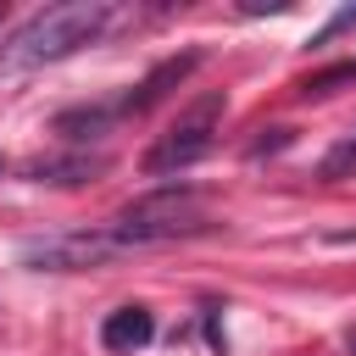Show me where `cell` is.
Wrapping results in <instances>:
<instances>
[{
    "label": "cell",
    "mask_w": 356,
    "mask_h": 356,
    "mask_svg": "<svg viewBox=\"0 0 356 356\" xmlns=\"http://www.w3.org/2000/svg\"><path fill=\"white\" fill-rule=\"evenodd\" d=\"M117 22H122V6H111V0H61V6H44V11H33L22 28H11L0 39V78L50 67V61L95 44Z\"/></svg>",
    "instance_id": "cell-1"
},
{
    "label": "cell",
    "mask_w": 356,
    "mask_h": 356,
    "mask_svg": "<svg viewBox=\"0 0 356 356\" xmlns=\"http://www.w3.org/2000/svg\"><path fill=\"white\" fill-rule=\"evenodd\" d=\"M106 228L117 234V245H122V250H145V245H167V239L206 234V228H211V217H206L200 195L178 184V189H156V195L128 200Z\"/></svg>",
    "instance_id": "cell-2"
},
{
    "label": "cell",
    "mask_w": 356,
    "mask_h": 356,
    "mask_svg": "<svg viewBox=\"0 0 356 356\" xmlns=\"http://www.w3.org/2000/svg\"><path fill=\"white\" fill-rule=\"evenodd\" d=\"M222 111H228L222 89H206V95H195V100L178 111V122H172V128H167V134L150 145V156H145V172H150V178H167V172H184V167H195V161L211 150Z\"/></svg>",
    "instance_id": "cell-3"
},
{
    "label": "cell",
    "mask_w": 356,
    "mask_h": 356,
    "mask_svg": "<svg viewBox=\"0 0 356 356\" xmlns=\"http://www.w3.org/2000/svg\"><path fill=\"white\" fill-rule=\"evenodd\" d=\"M117 256H128V250L117 245L111 228L56 234V239H39V245L22 250V261H33V267H44V273H83V267H106V261H117Z\"/></svg>",
    "instance_id": "cell-4"
},
{
    "label": "cell",
    "mask_w": 356,
    "mask_h": 356,
    "mask_svg": "<svg viewBox=\"0 0 356 356\" xmlns=\"http://www.w3.org/2000/svg\"><path fill=\"white\" fill-rule=\"evenodd\" d=\"M195 67H200V50H184V56H172V61H161V67H156V72H150V78H145L139 89H128L122 100H111V111H117V122H122V117H139V111H150V106H156V100H161V95L172 89V83H184V78H189Z\"/></svg>",
    "instance_id": "cell-5"
},
{
    "label": "cell",
    "mask_w": 356,
    "mask_h": 356,
    "mask_svg": "<svg viewBox=\"0 0 356 356\" xmlns=\"http://www.w3.org/2000/svg\"><path fill=\"white\" fill-rule=\"evenodd\" d=\"M150 334H156V317H150L145 306H117V312H106V323H100V345H106L111 356L145 350Z\"/></svg>",
    "instance_id": "cell-6"
},
{
    "label": "cell",
    "mask_w": 356,
    "mask_h": 356,
    "mask_svg": "<svg viewBox=\"0 0 356 356\" xmlns=\"http://www.w3.org/2000/svg\"><path fill=\"white\" fill-rule=\"evenodd\" d=\"M345 167H356V139H345V145H339V150L323 161V172H328V178H339Z\"/></svg>",
    "instance_id": "cell-7"
}]
</instances>
